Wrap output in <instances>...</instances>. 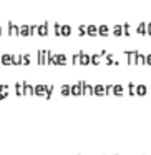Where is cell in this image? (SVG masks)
Instances as JSON below:
<instances>
[{"instance_id":"9c48e42d","label":"cell","mask_w":151,"mask_h":155,"mask_svg":"<svg viewBox=\"0 0 151 155\" xmlns=\"http://www.w3.org/2000/svg\"><path fill=\"white\" fill-rule=\"evenodd\" d=\"M113 93H115V97H121L123 95V87H121V85H115V87H113Z\"/></svg>"},{"instance_id":"7a4b0ae2","label":"cell","mask_w":151,"mask_h":155,"mask_svg":"<svg viewBox=\"0 0 151 155\" xmlns=\"http://www.w3.org/2000/svg\"><path fill=\"white\" fill-rule=\"evenodd\" d=\"M43 93H46V85H45V84H38V85H35V88H33V95L38 97V95H43Z\"/></svg>"},{"instance_id":"5b68a950","label":"cell","mask_w":151,"mask_h":155,"mask_svg":"<svg viewBox=\"0 0 151 155\" xmlns=\"http://www.w3.org/2000/svg\"><path fill=\"white\" fill-rule=\"evenodd\" d=\"M80 63L81 65H86V63H90V57L85 52H80Z\"/></svg>"},{"instance_id":"4fadbf2b","label":"cell","mask_w":151,"mask_h":155,"mask_svg":"<svg viewBox=\"0 0 151 155\" xmlns=\"http://www.w3.org/2000/svg\"><path fill=\"white\" fill-rule=\"evenodd\" d=\"M23 85H25V95H27V93H28V95H33V88H35V87H32V85L27 84V82H25Z\"/></svg>"},{"instance_id":"5bb4252c","label":"cell","mask_w":151,"mask_h":155,"mask_svg":"<svg viewBox=\"0 0 151 155\" xmlns=\"http://www.w3.org/2000/svg\"><path fill=\"white\" fill-rule=\"evenodd\" d=\"M52 95H53V85H48V87H46L45 98H52Z\"/></svg>"},{"instance_id":"7c38bea8","label":"cell","mask_w":151,"mask_h":155,"mask_svg":"<svg viewBox=\"0 0 151 155\" xmlns=\"http://www.w3.org/2000/svg\"><path fill=\"white\" fill-rule=\"evenodd\" d=\"M46 32H48V25L46 24H42L38 27V35H46Z\"/></svg>"},{"instance_id":"484cf974","label":"cell","mask_w":151,"mask_h":155,"mask_svg":"<svg viewBox=\"0 0 151 155\" xmlns=\"http://www.w3.org/2000/svg\"><path fill=\"white\" fill-rule=\"evenodd\" d=\"M0 34H2V29H0Z\"/></svg>"},{"instance_id":"d6986e66","label":"cell","mask_w":151,"mask_h":155,"mask_svg":"<svg viewBox=\"0 0 151 155\" xmlns=\"http://www.w3.org/2000/svg\"><path fill=\"white\" fill-rule=\"evenodd\" d=\"M22 63H23V65H28L30 63V55H22Z\"/></svg>"},{"instance_id":"8992f818","label":"cell","mask_w":151,"mask_h":155,"mask_svg":"<svg viewBox=\"0 0 151 155\" xmlns=\"http://www.w3.org/2000/svg\"><path fill=\"white\" fill-rule=\"evenodd\" d=\"M83 95H93V87L90 84H83Z\"/></svg>"},{"instance_id":"6da1fadb","label":"cell","mask_w":151,"mask_h":155,"mask_svg":"<svg viewBox=\"0 0 151 155\" xmlns=\"http://www.w3.org/2000/svg\"><path fill=\"white\" fill-rule=\"evenodd\" d=\"M83 84H85V82H78V84L73 85V87H71V95H73V97L83 95Z\"/></svg>"},{"instance_id":"7402d4cb","label":"cell","mask_w":151,"mask_h":155,"mask_svg":"<svg viewBox=\"0 0 151 155\" xmlns=\"http://www.w3.org/2000/svg\"><path fill=\"white\" fill-rule=\"evenodd\" d=\"M85 32H86V30H85V27H83V25H81V27H78V34H80V35H83Z\"/></svg>"},{"instance_id":"d4e9b609","label":"cell","mask_w":151,"mask_h":155,"mask_svg":"<svg viewBox=\"0 0 151 155\" xmlns=\"http://www.w3.org/2000/svg\"><path fill=\"white\" fill-rule=\"evenodd\" d=\"M150 34H151V25H150Z\"/></svg>"},{"instance_id":"2e32d148","label":"cell","mask_w":151,"mask_h":155,"mask_svg":"<svg viewBox=\"0 0 151 155\" xmlns=\"http://www.w3.org/2000/svg\"><path fill=\"white\" fill-rule=\"evenodd\" d=\"M86 34H88L90 37H93V35H97V27L90 25V27H88V30H86Z\"/></svg>"},{"instance_id":"cb8c5ba5","label":"cell","mask_w":151,"mask_h":155,"mask_svg":"<svg viewBox=\"0 0 151 155\" xmlns=\"http://www.w3.org/2000/svg\"><path fill=\"white\" fill-rule=\"evenodd\" d=\"M146 63H148V65H151V55H148V59H146Z\"/></svg>"},{"instance_id":"30bf717a","label":"cell","mask_w":151,"mask_h":155,"mask_svg":"<svg viewBox=\"0 0 151 155\" xmlns=\"http://www.w3.org/2000/svg\"><path fill=\"white\" fill-rule=\"evenodd\" d=\"M9 34H10V35H17V34H20V32H18V27H17V25H13V24H9Z\"/></svg>"},{"instance_id":"ffe728a7","label":"cell","mask_w":151,"mask_h":155,"mask_svg":"<svg viewBox=\"0 0 151 155\" xmlns=\"http://www.w3.org/2000/svg\"><path fill=\"white\" fill-rule=\"evenodd\" d=\"M100 35H108V27H106V25L100 27Z\"/></svg>"},{"instance_id":"9a60e30c","label":"cell","mask_w":151,"mask_h":155,"mask_svg":"<svg viewBox=\"0 0 151 155\" xmlns=\"http://www.w3.org/2000/svg\"><path fill=\"white\" fill-rule=\"evenodd\" d=\"M90 62H91L93 65H98V63H100V55H91V57H90Z\"/></svg>"},{"instance_id":"ba28073f","label":"cell","mask_w":151,"mask_h":155,"mask_svg":"<svg viewBox=\"0 0 151 155\" xmlns=\"http://www.w3.org/2000/svg\"><path fill=\"white\" fill-rule=\"evenodd\" d=\"M0 62L4 63V65H10V63H12V55H2Z\"/></svg>"},{"instance_id":"3957f363","label":"cell","mask_w":151,"mask_h":155,"mask_svg":"<svg viewBox=\"0 0 151 155\" xmlns=\"http://www.w3.org/2000/svg\"><path fill=\"white\" fill-rule=\"evenodd\" d=\"M93 93H95V95H98V97H103V95H106V90H105V87H103V85H97V87L93 88Z\"/></svg>"},{"instance_id":"44dd1931","label":"cell","mask_w":151,"mask_h":155,"mask_svg":"<svg viewBox=\"0 0 151 155\" xmlns=\"http://www.w3.org/2000/svg\"><path fill=\"white\" fill-rule=\"evenodd\" d=\"M115 35H121V27H115Z\"/></svg>"},{"instance_id":"e0dca14e","label":"cell","mask_w":151,"mask_h":155,"mask_svg":"<svg viewBox=\"0 0 151 155\" xmlns=\"http://www.w3.org/2000/svg\"><path fill=\"white\" fill-rule=\"evenodd\" d=\"M28 34H30L28 27H27V25H23V27L20 29V35H22V37H25V35H28Z\"/></svg>"},{"instance_id":"8fae6325","label":"cell","mask_w":151,"mask_h":155,"mask_svg":"<svg viewBox=\"0 0 151 155\" xmlns=\"http://www.w3.org/2000/svg\"><path fill=\"white\" fill-rule=\"evenodd\" d=\"M15 88H17V93H18V95H25V85H23V84H17V85H15Z\"/></svg>"},{"instance_id":"52a82bcc","label":"cell","mask_w":151,"mask_h":155,"mask_svg":"<svg viewBox=\"0 0 151 155\" xmlns=\"http://www.w3.org/2000/svg\"><path fill=\"white\" fill-rule=\"evenodd\" d=\"M70 93H71V87H70V85H67V84L62 85V95L63 97H68Z\"/></svg>"},{"instance_id":"ac0fdd59","label":"cell","mask_w":151,"mask_h":155,"mask_svg":"<svg viewBox=\"0 0 151 155\" xmlns=\"http://www.w3.org/2000/svg\"><path fill=\"white\" fill-rule=\"evenodd\" d=\"M62 34H63V35H70V34H71V29H70L68 25H63V27H62Z\"/></svg>"},{"instance_id":"277c9868","label":"cell","mask_w":151,"mask_h":155,"mask_svg":"<svg viewBox=\"0 0 151 155\" xmlns=\"http://www.w3.org/2000/svg\"><path fill=\"white\" fill-rule=\"evenodd\" d=\"M146 87H144V85L143 84H139L138 87H136V95H139V97H143V95H146Z\"/></svg>"},{"instance_id":"603a6c76","label":"cell","mask_w":151,"mask_h":155,"mask_svg":"<svg viewBox=\"0 0 151 155\" xmlns=\"http://www.w3.org/2000/svg\"><path fill=\"white\" fill-rule=\"evenodd\" d=\"M138 32H139V34H144V32H146V30H144V25H139L138 27Z\"/></svg>"}]
</instances>
